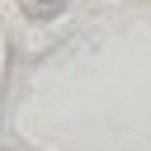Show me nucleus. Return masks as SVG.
I'll list each match as a JSON object with an SVG mask.
<instances>
[{"label":"nucleus","mask_w":151,"mask_h":151,"mask_svg":"<svg viewBox=\"0 0 151 151\" xmlns=\"http://www.w3.org/2000/svg\"><path fill=\"white\" fill-rule=\"evenodd\" d=\"M61 5H66V0H24V14L42 24V19H52V14H61Z\"/></svg>","instance_id":"1"}]
</instances>
